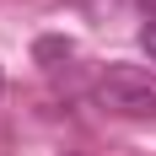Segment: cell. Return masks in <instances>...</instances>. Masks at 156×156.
Instances as JSON below:
<instances>
[{"label": "cell", "mask_w": 156, "mask_h": 156, "mask_svg": "<svg viewBox=\"0 0 156 156\" xmlns=\"http://www.w3.org/2000/svg\"><path fill=\"white\" fill-rule=\"evenodd\" d=\"M97 108L119 113V119H156V76L135 70V65L108 70L97 81Z\"/></svg>", "instance_id": "6da1fadb"}, {"label": "cell", "mask_w": 156, "mask_h": 156, "mask_svg": "<svg viewBox=\"0 0 156 156\" xmlns=\"http://www.w3.org/2000/svg\"><path fill=\"white\" fill-rule=\"evenodd\" d=\"M140 54H145V59L156 65V16H151V22L140 27Z\"/></svg>", "instance_id": "3957f363"}, {"label": "cell", "mask_w": 156, "mask_h": 156, "mask_svg": "<svg viewBox=\"0 0 156 156\" xmlns=\"http://www.w3.org/2000/svg\"><path fill=\"white\" fill-rule=\"evenodd\" d=\"M38 59H70V38H38Z\"/></svg>", "instance_id": "7a4b0ae2"}]
</instances>
